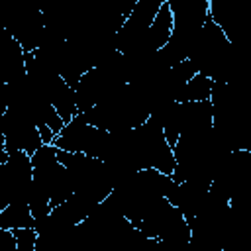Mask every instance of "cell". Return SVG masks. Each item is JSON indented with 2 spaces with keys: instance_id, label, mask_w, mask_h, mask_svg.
<instances>
[{
  "instance_id": "obj_1",
  "label": "cell",
  "mask_w": 251,
  "mask_h": 251,
  "mask_svg": "<svg viewBox=\"0 0 251 251\" xmlns=\"http://www.w3.org/2000/svg\"><path fill=\"white\" fill-rule=\"evenodd\" d=\"M188 59L196 67V73H202L212 80H235V71L239 65L235 43H231L222 27L210 18L198 29L190 45Z\"/></svg>"
},
{
  "instance_id": "obj_2",
  "label": "cell",
  "mask_w": 251,
  "mask_h": 251,
  "mask_svg": "<svg viewBox=\"0 0 251 251\" xmlns=\"http://www.w3.org/2000/svg\"><path fill=\"white\" fill-rule=\"evenodd\" d=\"M0 20L24 51L41 45L45 24L37 0H0Z\"/></svg>"
},
{
  "instance_id": "obj_3",
  "label": "cell",
  "mask_w": 251,
  "mask_h": 251,
  "mask_svg": "<svg viewBox=\"0 0 251 251\" xmlns=\"http://www.w3.org/2000/svg\"><path fill=\"white\" fill-rule=\"evenodd\" d=\"M53 145L63 151H75V153H86L96 159H106L112 145V135L106 129L94 127L86 122V118L78 112L75 114L63 129L55 135Z\"/></svg>"
},
{
  "instance_id": "obj_4",
  "label": "cell",
  "mask_w": 251,
  "mask_h": 251,
  "mask_svg": "<svg viewBox=\"0 0 251 251\" xmlns=\"http://www.w3.org/2000/svg\"><path fill=\"white\" fill-rule=\"evenodd\" d=\"M29 157L33 167V182L47 190L51 208L65 202L73 194V180L67 167L57 159V147L53 143H43Z\"/></svg>"
},
{
  "instance_id": "obj_5",
  "label": "cell",
  "mask_w": 251,
  "mask_h": 251,
  "mask_svg": "<svg viewBox=\"0 0 251 251\" xmlns=\"http://www.w3.org/2000/svg\"><path fill=\"white\" fill-rule=\"evenodd\" d=\"M2 133H4V147L6 151H25L31 155L39 145H43L37 126L22 112L6 108L2 116Z\"/></svg>"
},
{
  "instance_id": "obj_6",
  "label": "cell",
  "mask_w": 251,
  "mask_h": 251,
  "mask_svg": "<svg viewBox=\"0 0 251 251\" xmlns=\"http://www.w3.org/2000/svg\"><path fill=\"white\" fill-rule=\"evenodd\" d=\"M208 16L222 27L226 37L235 43L243 35L247 22V0H208Z\"/></svg>"
},
{
  "instance_id": "obj_7",
  "label": "cell",
  "mask_w": 251,
  "mask_h": 251,
  "mask_svg": "<svg viewBox=\"0 0 251 251\" xmlns=\"http://www.w3.org/2000/svg\"><path fill=\"white\" fill-rule=\"evenodd\" d=\"M167 6L173 14L175 29L196 31L210 18L208 0H167Z\"/></svg>"
},
{
  "instance_id": "obj_8",
  "label": "cell",
  "mask_w": 251,
  "mask_h": 251,
  "mask_svg": "<svg viewBox=\"0 0 251 251\" xmlns=\"http://www.w3.org/2000/svg\"><path fill=\"white\" fill-rule=\"evenodd\" d=\"M25 75L24 49L22 45L6 31L0 37V82H10Z\"/></svg>"
},
{
  "instance_id": "obj_9",
  "label": "cell",
  "mask_w": 251,
  "mask_h": 251,
  "mask_svg": "<svg viewBox=\"0 0 251 251\" xmlns=\"http://www.w3.org/2000/svg\"><path fill=\"white\" fill-rule=\"evenodd\" d=\"M212 82L214 80L210 76H206L202 73H196L176 92L175 102H200V100H208L210 92H212Z\"/></svg>"
},
{
  "instance_id": "obj_10",
  "label": "cell",
  "mask_w": 251,
  "mask_h": 251,
  "mask_svg": "<svg viewBox=\"0 0 251 251\" xmlns=\"http://www.w3.org/2000/svg\"><path fill=\"white\" fill-rule=\"evenodd\" d=\"M0 227L16 229V227H33V216L29 206L24 202H10L0 212Z\"/></svg>"
},
{
  "instance_id": "obj_11",
  "label": "cell",
  "mask_w": 251,
  "mask_h": 251,
  "mask_svg": "<svg viewBox=\"0 0 251 251\" xmlns=\"http://www.w3.org/2000/svg\"><path fill=\"white\" fill-rule=\"evenodd\" d=\"M12 233L16 237L18 251H33L35 249V239H37L35 227H16V229H12Z\"/></svg>"
},
{
  "instance_id": "obj_12",
  "label": "cell",
  "mask_w": 251,
  "mask_h": 251,
  "mask_svg": "<svg viewBox=\"0 0 251 251\" xmlns=\"http://www.w3.org/2000/svg\"><path fill=\"white\" fill-rule=\"evenodd\" d=\"M0 251H18L14 233L4 227H0Z\"/></svg>"
},
{
  "instance_id": "obj_13",
  "label": "cell",
  "mask_w": 251,
  "mask_h": 251,
  "mask_svg": "<svg viewBox=\"0 0 251 251\" xmlns=\"http://www.w3.org/2000/svg\"><path fill=\"white\" fill-rule=\"evenodd\" d=\"M6 108H8V96H6V84H4V82H0V118L4 116V112H6Z\"/></svg>"
}]
</instances>
